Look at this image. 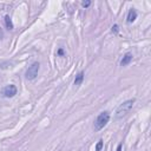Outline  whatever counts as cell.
I'll use <instances>...</instances> for the list:
<instances>
[{"mask_svg": "<svg viewBox=\"0 0 151 151\" xmlns=\"http://www.w3.org/2000/svg\"><path fill=\"white\" fill-rule=\"evenodd\" d=\"M134 101H136L134 98H132V99H127V100L123 101V103L117 107V110H116V114H114L116 119H120V118L125 117V116L131 111V109L133 107Z\"/></svg>", "mask_w": 151, "mask_h": 151, "instance_id": "cell-1", "label": "cell"}, {"mask_svg": "<svg viewBox=\"0 0 151 151\" xmlns=\"http://www.w3.org/2000/svg\"><path fill=\"white\" fill-rule=\"evenodd\" d=\"M109 120H110V112H109V111H103V112H100V113L97 116V118H96V120H94V123H93V129H94V131H100V130L109 123Z\"/></svg>", "mask_w": 151, "mask_h": 151, "instance_id": "cell-2", "label": "cell"}, {"mask_svg": "<svg viewBox=\"0 0 151 151\" xmlns=\"http://www.w3.org/2000/svg\"><path fill=\"white\" fill-rule=\"evenodd\" d=\"M39 68H40V64L38 61H34L31 64V66H28V68L26 70L25 72V78L27 80H33L37 78L38 76V72H39Z\"/></svg>", "mask_w": 151, "mask_h": 151, "instance_id": "cell-3", "label": "cell"}, {"mask_svg": "<svg viewBox=\"0 0 151 151\" xmlns=\"http://www.w3.org/2000/svg\"><path fill=\"white\" fill-rule=\"evenodd\" d=\"M18 90H17V86L13 85V84H9V85H6L5 87H2L1 90V93L5 98H13L15 94H17Z\"/></svg>", "mask_w": 151, "mask_h": 151, "instance_id": "cell-4", "label": "cell"}, {"mask_svg": "<svg viewBox=\"0 0 151 151\" xmlns=\"http://www.w3.org/2000/svg\"><path fill=\"white\" fill-rule=\"evenodd\" d=\"M136 19H137V11L134 8H130L127 12V15H126V22L132 24Z\"/></svg>", "mask_w": 151, "mask_h": 151, "instance_id": "cell-5", "label": "cell"}, {"mask_svg": "<svg viewBox=\"0 0 151 151\" xmlns=\"http://www.w3.org/2000/svg\"><path fill=\"white\" fill-rule=\"evenodd\" d=\"M132 59H133L132 53H130V52L125 53V54L123 55V58L120 59V66H126V65H129V64L132 61Z\"/></svg>", "mask_w": 151, "mask_h": 151, "instance_id": "cell-6", "label": "cell"}, {"mask_svg": "<svg viewBox=\"0 0 151 151\" xmlns=\"http://www.w3.org/2000/svg\"><path fill=\"white\" fill-rule=\"evenodd\" d=\"M84 77H85L84 71H80V72L76 76V78H74V85H76V86L81 85V83H83V80H84Z\"/></svg>", "mask_w": 151, "mask_h": 151, "instance_id": "cell-7", "label": "cell"}, {"mask_svg": "<svg viewBox=\"0 0 151 151\" xmlns=\"http://www.w3.org/2000/svg\"><path fill=\"white\" fill-rule=\"evenodd\" d=\"M4 20H5V25H6V28L7 29H13L14 28V26H13V22H12V19H11V17L9 15H5L4 17Z\"/></svg>", "mask_w": 151, "mask_h": 151, "instance_id": "cell-8", "label": "cell"}, {"mask_svg": "<svg viewBox=\"0 0 151 151\" xmlns=\"http://www.w3.org/2000/svg\"><path fill=\"white\" fill-rule=\"evenodd\" d=\"M103 147H104V142H103V139H99L98 143L96 144V151H101Z\"/></svg>", "mask_w": 151, "mask_h": 151, "instance_id": "cell-9", "label": "cell"}, {"mask_svg": "<svg viewBox=\"0 0 151 151\" xmlns=\"http://www.w3.org/2000/svg\"><path fill=\"white\" fill-rule=\"evenodd\" d=\"M111 32H112V33H114V34H117V33L119 32V26H118L117 24H114V25L111 27Z\"/></svg>", "mask_w": 151, "mask_h": 151, "instance_id": "cell-10", "label": "cell"}, {"mask_svg": "<svg viewBox=\"0 0 151 151\" xmlns=\"http://www.w3.org/2000/svg\"><path fill=\"white\" fill-rule=\"evenodd\" d=\"M90 5H91V1H90V0H87V1H83V2H81V6H83L84 8H87Z\"/></svg>", "mask_w": 151, "mask_h": 151, "instance_id": "cell-11", "label": "cell"}, {"mask_svg": "<svg viewBox=\"0 0 151 151\" xmlns=\"http://www.w3.org/2000/svg\"><path fill=\"white\" fill-rule=\"evenodd\" d=\"M57 54H58V55H60V57H61V55H64V50H63V48H59V50H58V52H57Z\"/></svg>", "mask_w": 151, "mask_h": 151, "instance_id": "cell-12", "label": "cell"}, {"mask_svg": "<svg viewBox=\"0 0 151 151\" xmlns=\"http://www.w3.org/2000/svg\"><path fill=\"white\" fill-rule=\"evenodd\" d=\"M122 149H123V144L120 143V144H118V146H117V149H116V151H122Z\"/></svg>", "mask_w": 151, "mask_h": 151, "instance_id": "cell-13", "label": "cell"}, {"mask_svg": "<svg viewBox=\"0 0 151 151\" xmlns=\"http://www.w3.org/2000/svg\"><path fill=\"white\" fill-rule=\"evenodd\" d=\"M2 37H4V33H2V31H1V29H0V40H1V39H2Z\"/></svg>", "mask_w": 151, "mask_h": 151, "instance_id": "cell-14", "label": "cell"}]
</instances>
